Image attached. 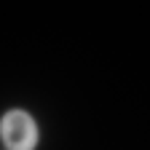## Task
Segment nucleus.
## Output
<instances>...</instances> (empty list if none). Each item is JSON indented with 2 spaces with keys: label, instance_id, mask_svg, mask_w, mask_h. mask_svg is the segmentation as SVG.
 <instances>
[{
  "label": "nucleus",
  "instance_id": "obj_1",
  "mask_svg": "<svg viewBox=\"0 0 150 150\" xmlns=\"http://www.w3.org/2000/svg\"><path fill=\"white\" fill-rule=\"evenodd\" d=\"M3 139L11 150H32L38 142V131H35L32 118L22 110H11L3 118Z\"/></svg>",
  "mask_w": 150,
  "mask_h": 150
}]
</instances>
